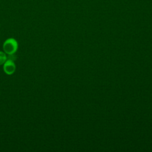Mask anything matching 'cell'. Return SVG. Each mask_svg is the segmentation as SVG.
<instances>
[{
	"label": "cell",
	"mask_w": 152,
	"mask_h": 152,
	"mask_svg": "<svg viewBox=\"0 0 152 152\" xmlns=\"http://www.w3.org/2000/svg\"><path fill=\"white\" fill-rule=\"evenodd\" d=\"M18 43L14 38L7 39L3 44V49L5 53L8 55L14 54L18 49Z\"/></svg>",
	"instance_id": "cell-1"
},
{
	"label": "cell",
	"mask_w": 152,
	"mask_h": 152,
	"mask_svg": "<svg viewBox=\"0 0 152 152\" xmlns=\"http://www.w3.org/2000/svg\"><path fill=\"white\" fill-rule=\"evenodd\" d=\"M15 69H16L15 64L14 62V61L11 59H7V60L3 64L4 71L7 75L12 74L15 72Z\"/></svg>",
	"instance_id": "cell-2"
},
{
	"label": "cell",
	"mask_w": 152,
	"mask_h": 152,
	"mask_svg": "<svg viewBox=\"0 0 152 152\" xmlns=\"http://www.w3.org/2000/svg\"><path fill=\"white\" fill-rule=\"evenodd\" d=\"M7 60V56L6 55V53L2 51H0V65H3Z\"/></svg>",
	"instance_id": "cell-3"
}]
</instances>
